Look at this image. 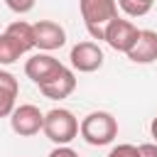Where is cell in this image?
<instances>
[{"instance_id":"4fadbf2b","label":"cell","mask_w":157,"mask_h":157,"mask_svg":"<svg viewBox=\"0 0 157 157\" xmlns=\"http://www.w3.org/2000/svg\"><path fill=\"white\" fill-rule=\"evenodd\" d=\"M22 54H25V49L17 44V39H15L12 34L2 32V34H0V64H2V66H5V64H15Z\"/></svg>"},{"instance_id":"277c9868","label":"cell","mask_w":157,"mask_h":157,"mask_svg":"<svg viewBox=\"0 0 157 157\" xmlns=\"http://www.w3.org/2000/svg\"><path fill=\"white\" fill-rule=\"evenodd\" d=\"M10 128L20 137H32L44 128V113L32 103L15 105V110L10 113Z\"/></svg>"},{"instance_id":"9c48e42d","label":"cell","mask_w":157,"mask_h":157,"mask_svg":"<svg viewBox=\"0 0 157 157\" xmlns=\"http://www.w3.org/2000/svg\"><path fill=\"white\" fill-rule=\"evenodd\" d=\"M39 91L47 96V98H52V101H61V98H69L74 91H76V76H74V71L71 69H61L56 76H52L47 83H42L39 86Z\"/></svg>"},{"instance_id":"7a4b0ae2","label":"cell","mask_w":157,"mask_h":157,"mask_svg":"<svg viewBox=\"0 0 157 157\" xmlns=\"http://www.w3.org/2000/svg\"><path fill=\"white\" fill-rule=\"evenodd\" d=\"M83 25L93 39H103L110 20L118 17V0H78Z\"/></svg>"},{"instance_id":"e0dca14e","label":"cell","mask_w":157,"mask_h":157,"mask_svg":"<svg viewBox=\"0 0 157 157\" xmlns=\"http://www.w3.org/2000/svg\"><path fill=\"white\" fill-rule=\"evenodd\" d=\"M47 157H78V152H76V150H71L69 145H56Z\"/></svg>"},{"instance_id":"5bb4252c","label":"cell","mask_w":157,"mask_h":157,"mask_svg":"<svg viewBox=\"0 0 157 157\" xmlns=\"http://www.w3.org/2000/svg\"><path fill=\"white\" fill-rule=\"evenodd\" d=\"M155 0H118V7L128 15V17H145L152 10Z\"/></svg>"},{"instance_id":"ac0fdd59","label":"cell","mask_w":157,"mask_h":157,"mask_svg":"<svg viewBox=\"0 0 157 157\" xmlns=\"http://www.w3.org/2000/svg\"><path fill=\"white\" fill-rule=\"evenodd\" d=\"M137 157H157V142L137 145Z\"/></svg>"},{"instance_id":"3957f363","label":"cell","mask_w":157,"mask_h":157,"mask_svg":"<svg viewBox=\"0 0 157 157\" xmlns=\"http://www.w3.org/2000/svg\"><path fill=\"white\" fill-rule=\"evenodd\" d=\"M42 132L54 145H69L78 135V120L66 108H52L49 113H44V128H42Z\"/></svg>"},{"instance_id":"5b68a950","label":"cell","mask_w":157,"mask_h":157,"mask_svg":"<svg viewBox=\"0 0 157 157\" xmlns=\"http://www.w3.org/2000/svg\"><path fill=\"white\" fill-rule=\"evenodd\" d=\"M137 34H140V29H137L130 20L115 17V20H110V25L105 27L103 39L108 42V47H110V49L128 54V52L132 49V44L137 42Z\"/></svg>"},{"instance_id":"8992f818","label":"cell","mask_w":157,"mask_h":157,"mask_svg":"<svg viewBox=\"0 0 157 157\" xmlns=\"http://www.w3.org/2000/svg\"><path fill=\"white\" fill-rule=\"evenodd\" d=\"M61 69H64V64H61L56 56H52L49 52H39V54H34V56H29V59L25 61V74H27V78H32L34 86L47 83V81H49L52 76H56Z\"/></svg>"},{"instance_id":"2e32d148","label":"cell","mask_w":157,"mask_h":157,"mask_svg":"<svg viewBox=\"0 0 157 157\" xmlns=\"http://www.w3.org/2000/svg\"><path fill=\"white\" fill-rule=\"evenodd\" d=\"M34 2H37V0H5V5H7L12 12H17V15L29 12V10L34 7Z\"/></svg>"},{"instance_id":"6da1fadb","label":"cell","mask_w":157,"mask_h":157,"mask_svg":"<svg viewBox=\"0 0 157 157\" xmlns=\"http://www.w3.org/2000/svg\"><path fill=\"white\" fill-rule=\"evenodd\" d=\"M78 132L88 145L103 147L118 137V120L108 110H93L78 123Z\"/></svg>"},{"instance_id":"9a60e30c","label":"cell","mask_w":157,"mask_h":157,"mask_svg":"<svg viewBox=\"0 0 157 157\" xmlns=\"http://www.w3.org/2000/svg\"><path fill=\"white\" fill-rule=\"evenodd\" d=\"M105 157H137V147H135V145L123 142V145H115Z\"/></svg>"},{"instance_id":"30bf717a","label":"cell","mask_w":157,"mask_h":157,"mask_svg":"<svg viewBox=\"0 0 157 157\" xmlns=\"http://www.w3.org/2000/svg\"><path fill=\"white\" fill-rule=\"evenodd\" d=\"M128 59L132 64H152V61H157V32L155 29H140L137 42L128 52Z\"/></svg>"},{"instance_id":"8fae6325","label":"cell","mask_w":157,"mask_h":157,"mask_svg":"<svg viewBox=\"0 0 157 157\" xmlns=\"http://www.w3.org/2000/svg\"><path fill=\"white\" fill-rule=\"evenodd\" d=\"M17 93H20L17 78H15L10 71L0 69V118H7V115L15 110Z\"/></svg>"},{"instance_id":"ba28073f","label":"cell","mask_w":157,"mask_h":157,"mask_svg":"<svg viewBox=\"0 0 157 157\" xmlns=\"http://www.w3.org/2000/svg\"><path fill=\"white\" fill-rule=\"evenodd\" d=\"M32 27H34V47H39L42 52H54V49L66 44V29L59 22L39 20Z\"/></svg>"},{"instance_id":"52a82bcc","label":"cell","mask_w":157,"mask_h":157,"mask_svg":"<svg viewBox=\"0 0 157 157\" xmlns=\"http://www.w3.org/2000/svg\"><path fill=\"white\" fill-rule=\"evenodd\" d=\"M71 66L81 74H91V71H98L103 66V49L96 44V42H78L71 47Z\"/></svg>"},{"instance_id":"7c38bea8","label":"cell","mask_w":157,"mask_h":157,"mask_svg":"<svg viewBox=\"0 0 157 157\" xmlns=\"http://www.w3.org/2000/svg\"><path fill=\"white\" fill-rule=\"evenodd\" d=\"M5 32L12 34V37L17 39V44L25 49V54H27L29 49H34V27H32L29 22H25V20H15V22L7 25Z\"/></svg>"},{"instance_id":"d6986e66","label":"cell","mask_w":157,"mask_h":157,"mask_svg":"<svg viewBox=\"0 0 157 157\" xmlns=\"http://www.w3.org/2000/svg\"><path fill=\"white\" fill-rule=\"evenodd\" d=\"M150 132H152V137H155V142H157V115H155L152 123H150Z\"/></svg>"}]
</instances>
